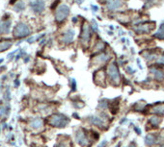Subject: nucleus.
Segmentation results:
<instances>
[{
    "mask_svg": "<svg viewBox=\"0 0 164 147\" xmlns=\"http://www.w3.org/2000/svg\"><path fill=\"white\" fill-rule=\"evenodd\" d=\"M16 1V0H11V1H10V3L11 4H15V2Z\"/></svg>",
    "mask_w": 164,
    "mask_h": 147,
    "instance_id": "33",
    "label": "nucleus"
},
{
    "mask_svg": "<svg viewBox=\"0 0 164 147\" xmlns=\"http://www.w3.org/2000/svg\"><path fill=\"white\" fill-rule=\"evenodd\" d=\"M92 9L93 10H95V11H94V12H98V6H92Z\"/></svg>",
    "mask_w": 164,
    "mask_h": 147,
    "instance_id": "30",
    "label": "nucleus"
},
{
    "mask_svg": "<svg viewBox=\"0 0 164 147\" xmlns=\"http://www.w3.org/2000/svg\"><path fill=\"white\" fill-rule=\"evenodd\" d=\"M107 75L109 80L112 82L114 85H119L121 82V74L119 71V68L117 64L115 63H112L108 65L107 67Z\"/></svg>",
    "mask_w": 164,
    "mask_h": 147,
    "instance_id": "1",
    "label": "nucleus"
},
{
    "mask_svg": "<svg viewBox=\"0 0 164 147\" xmlns=\"http://www.w3.org/2000/svg\"><path fill=\"white\" fill-rule=\"evenodd\" d=\"M11 21L10 20H0V35H6L10 32Z\"/></svg>",
    "mask_w": 164,
    "mask_h": 147,
    "instance_id": "9",
    "label": "nucleus"
},
{
    "mask_svg": "<svg viewBox=\"0 0 164 147\" xmlns=\"http://www.w3.org/2000/svg\"><path fill=\"white\" fill-rule=\"evenodd\" d=\"M32 11L36 14H41L44 10V2L43 0H34L30 3Z\"/></svg>",
    "mask_w": 164,
    "mask_h": 147,
    "instance_id": "6",
    "label": "nucleus"
},
{
    "mask_svg": "<svg viewBox=\"0 0 164 147\" xmlns=\"http://www.w3.org/2000/svg\"><path fill=\"white\" fill-rule=\"evenodd\" d=\"M151 72L154 74V79L157 81H162L164 79V71H162L161 69L153 67V68H151Z\"/></svg>",
    "mask_w": 164,
    "mask_h": 147,
    "instance_id": "12",
    "label": "nucleus"
},
{
    "mask_svg": "<svg viewBox=\"0 0 164 147\" xmlns=\"http://www.w3.org/2000/svg\"><path fill=\"white\" fill-rule=\"evenodd\" d=\"M89 122L92 125L98 126V127H100V128L104 125L103 120H102L100 117H98V116H91L89 118Z\"/></svg>",
    "mask_w": 164,
    "mask_h": 147,
    "instance_id": "13",
    "label": "nucleus"
},
{
    "mask_svg": "<svg viewBox=\"0 0 164 147\" xmlns=\"http://www.w3.org/2000/svg\"><path fill=\"white\" fill-rule=\"evenodd\" d=\"M30 28L28 27L27 24L20 22L18 25L15 27V29L13 31V35L15 38H24L27 37L28 35H30Z\"/></svg>",
    "mask_w": 164,
    "mask_h": 147,
    "instance_id": "3",
    "label": "nucleus"
},
{
    "mask_svg": "<svg viewBox=\"0 0 164 147\" xmlns=\"http://www.w3.org/2000/svg\"><path fill=\"white\" fill-rule=\"evenodd\" d=\"M155 39H164V23H162L159 29L157 30V32L154 35Z\"/></svg>",
    "mask_w": 164,
    "mask_h": 147,
    "instance_id": "17",
    "label": "nucleus"
},
{
    "mask_svg": "<svg viewBox=\"0 0 164 147\" xmlns=\"http://www.w3.org/2000/svg\"><path fill=\"white\" fill-rule=\"evenodd\" d=\"M153 26H150L149 23H144V24H140L136 27H134V31L137 33V34H148L153 30Z\"/></svg>",
    "mask_w": 164,
    "mask_h": 147,
    "instance_id": "8",
    "label": "nucleus"
},
{
    "mask_svg": "<svg viewBox=\"0 0 164 147\" xmlns=\"http://www.w3.org/2000/svg\"><path fill=\"white\" fill-rule=\"evenodd\" d=\"M109 59H110V56L108 54H106V53H100V55L97 56L95 58V61L97 62L98 64H100L107 62Z\"/></svg>",
    "mask_w": 164,
    "mask_h": 147,
    "instance_id": "14",
    "label": "nucleus"
},
{
    "mask_svg": "<svg viewBox=\"0 0 164 147\" xmlns=\"http://www.w3.org/2000/svg\"><path fill=\"white\" fill-rule=\"evenodd\" d=\"M155 141H157V137H155L154 135H148L146 137V144L147 145H153L154 143H155Z\"/></svg>",
    "mask_w": 164,
    "mask_h": 147,
    "instance_id": "20",
    "label": "nucleus"
},
{
    "mask_svg": "<svg viewBox=\"0 0 164 147\" xmlns=\"http://www.w3.org/2000/svg\"><path fill=\"white\" fill-rule=\"evenodd\" d=\"M104 80H105V76H104V73L102 71H98L95 75V81L97 84H98V81H100V85H103Z\"/></svg>",
    "mask_w": 164,
    "mask_h": 147,
    "instance_id": "18",
    "label": "nucleus"
},
{
    "mask_svg": "<svg viewBox=\"0 0 164 147\" xmlns=\"http://www.w3.org/2000/svg\"><path fill=\"white\" fill-rule=\"evenodd\" d=\"M155 2V0H145V3L146 4H149V5H151Z\"/></svg>",
    "mask_w": 164,
    "mask_h": 147,
    "instance_id": "28",
    "label": "nucleus"
},
{
    "mask_svg": "<svg viewBox=\"0 0 164 147\" xmlns=\"http://www.w3.org/2000/svg\"><path fill=\"white\" fill-rule=\"evenodd\" d=\"M134 129H135V131H136V132H137L138 134H141V131H140V130H139V129H138L137 127H135Z\"/></svg>",
    "mask_w": 164,
    "mask_h": 147,
    "instance_id": "31",
    "label": "nucleus"
},
{
    "mask_svg": "<svg viewBox=\"0 0 164 147\" xmlns=\"http://www.w3.org/2000/svg\"><path fill=\"white\" fill-rule=\"evenodd\" d=\"M126 71H128V72L129 73V74H133V73L135 72L134 69H133V68H131L130 67H126Z\"/></svg>",
    "mask_w": 164,
    "mask_h": 147,
    "instance_id": "27",
    "label": "nucleus"
},
{
    "mask_svg": "<svg viewBox=\"0 0 164 147\" xmlns=\"http://www.w3.org/2000/svg\"><path fill=\"white\" fill-rule=\"evenodd\" d=\"M24 8H25V5H24V3L20 1V2H18V3L16 4L15 7H14V9L16 12H21V11L24 10Z\"/></svg>",
    "mask_w": 164,
    "mask_h": 147,
    "instance_id": "22",
    "label": "nucleus"
},
{
    "mask_svg": "<svg viewBox=\"0 0 164 147\" xmlns=\"http://www.w3.org/2000/svg\"><path fill=\"white\" fill-rule=\"evenodd\" d=\"M75 138H76V142L78 143L80 146H86L88 144V138L87 136H86V133L83 132L82 130H79L78 132L75 135Z\"/></svg>",
    "mask_w": 164,
    "mask_h": 147,
    "instance_id": "7",
    "label": "nucleus"
},
{
    "mask_svg": "<svg viewBox=\"0 0 164 147\" xmlns=\"http://www.w3.org/2000/svg\"><path fill=\"white\" fill-rule=\"evenodd\" d=\"M12 45H13V42L11 40H0V52L8 50Z\"/></svg>",
    "mask_w": 164,
    "mask_h": 147,
    "instance_id": "15",
    "label": "nucleus"
},
{
    "mask_svg": "<svg viewBox=\"0 0 164 147\" xmlns=\"http://www.w3.org/2000/svg\"><path fill=\"white\" fill-rule=\"evenodd\" d=\"M161 122V119H160V117H158L157 116H151L150 119H149V123L151 125H153L154 126V127H157L158 124Z\"/></svg>",
    "mask_w": 164,
    "mask_h": 147,
    "instance_id": "19",
    "label": "nucleus"
},
{
    "mask_svg": "<svg viewBox=\"0 0 164 147\" xmlns=\"http://www.w3.org/2000/svg\"><path fill=\"white\" fill-rule=\"evenodd\" d=\"M71 83H72V91H75V88H76V82L75 79H72L71 80Z\"/></svg>",
    "mask_w": 164,
    "mask_h": 147,
    "instance_id": "26",
    "label": "nucleus"
},
{
    "mask_svg": "<svg viewBox=\"0 0 164 147\" xmlns=\"http://www.w3.org/2000/svg\"><path fill=\"white\" fill-rule=\"evenodd\" d=\"M160 147H164V145H162V146H160Z\"/></svg>",
    "mask_w": 164,
    "mask_h": 147,
    "instance_id": "34",
    "label": "nucleus"
},
{
    "mask_svg": "<svg viewBox=\"0 0 164 147\" xmlns=\"http://www.w3.org/2000/svg\"><path fill=\"white\" fill-rule=\"evenodd\" d=\"M91 38V33H90V27L88 24H84L82 27L81 35H80V42L82 44H87L90 42Z\"/></svg>",
    "mask_w": 164,
    "mask_h": 147,
    "instance_id": "5",
    "label": "nucleus"
},
{
    "mask_svg": "<svg viewBox=\"0 0 164 147\" xmlns=\"http://www.w3.org/2000/svg\"><path fill=\"white\" fill-rule=\"evenodd\" d=\"M48 123L54 127H65L69 123V118L63 114L56 113L49 117Z\"/></svg>",
    "mask_w": 164,
    "mask_h": 147,
    "instance_id": "2",
    "label": "nucleus"
},
{
    "mask_svg": "<svg viewBox=\"0 0 164 147\" xmlns=\"http://www.w3.org/2000/svg\"><path fill=\"white\" fill-rule=\"evenodd\" d=\"M92 29L94 32H98V24H97V21L96 20H92Z\"/></svg>",
    "mask_w": 164,
    "mask_h": 147,
    "instance_id": "24",
    "label": "nucleus"
},
{
    "mask_svg": "<svg viewBox=\"0 0 164 147\" xmlns=\"http://www.w3.org/2000/svg\"><path fill=\"white\" fill-rule=\"evenodd\" d=\"M123 5L122 0H107V9L109 11H116Z\"/></svg>",
    "mask_w": 164,
    "mask_h": 147,
    "instance_id": "10",
    "label": "nucleus"
},
{
    "mask_svg": "<svg viewBox=\"0 0 164 147\" xmlns=\"http://www.w3.org/2000/svg\"><path fill=\"white\" fill-rule=\"evenodd\" d=\"M83 1H84V0H76L77 4H82V3H83Z\"/></svg>",
    "mask_w": 164,
    "mask_h": 147,
    "instance_id": "32",
    "label": "nucleus"
},
{
    "mask_svg": "<svg viewBox=\"0 0 164 147\" xmlns=\"http://www.w3.org/2000/svg\"><path fill=\"white\" fill-rule=\"evenodd\" d=\"M73 39H75V31L73 30H68L62 37V42L64 43H71Z\"/></svg>",
    "mask_w": 164,
    "mask_h": 147,
    "instance_id": "11",
    "label": "nucleus"
},
{
    "mask_svg": "<svg viewBox=\"0 0 164 147\" xmlns=\"http://www.w3.org/2000/svg\"><path fill=\"white\" fill-rule=\"evenodd\" d=\"M154 113H164V104H158L151 110Z\"/></svg>",
    "mask_w": 164,
    "mask_h": 147,
    "instance_id": "21",
    "label": "nucleus"
},
{
    "mask_svg": "<svg viewBox=\"0 0 164 147\" xmlns=\"http://www.w3.org/2000/svg\"><path fill=\"white\" fill-rule=\"evenodd\" d=\"M105 46L104 42H102V40H100V42H98V43L96 44L95 46V50H101V49H103Z\"/></svg>",
    "mask_w": 164,
    "mask_h": 147,
    "instance_id": "23",
    "label": "nucleus"
},
{
    "mask_svg": "<svg viewBox=\"0 0 164 147\" xmlns=\"http://www.w3.org/2000/svg\"><path fill=\"white\" fill-rule=\"evenodd\" d=\"M30 125H31L32 128L38 130V129H40V128H42V126H43V121H42V119H40V118H35V119H33V120L31 121Z\"/></svg>",
    "mask_w": 164,
    "mask_h": 147,
    "instance_id": "16",
    "label": "nucleus"
},
{
    "mask_svg": "<svg viewBox=\"0 0 164 147\" xmlns=\"http://www.w3.org/2000/svg\"><path fill=\"white\" fill-rule=\"evenodd\" d=\"M56 147H69V146L67 144H65V143H59Z\"/></svg>",
    "mask_w": 164,
    "mask_h": 147,
    "instance_id": "29",
    "label": "nucleus"
},
{
    "mask_svg": "<svg viewBox=\"0 0 164 147\" xmlns=\"http://www.w3.org/2000/svg\"><path fill=\"white\" fill-rule=\"evenodd\" d=\"M158 64H161V65H164V53L163 54L159 57V59H158Z\"/></svg>",
    "mask_w": 164,
    "mask_h": 147,
    "instance_id": "25",
    "label": "nucleus"
},
{
    "mask_svg": "<svg viewBox=\"0 0 164 147\" xmlns=\"http://www.w3.org/2000/svg\"><path fill=\"white\" fill-rule=\"evenodd\" d=\"M69 7L68 5L62 4L56 9L55 12V19L57 22H63L64 20L69 16Z\"/></svg>",
    "mask_w": 164,
    "mask_h": 147,
    "instance_id": "4",
    "label": "nucleus"
}]
</instances>
